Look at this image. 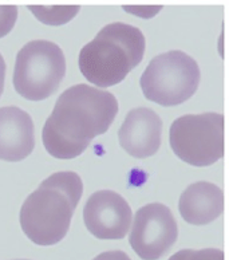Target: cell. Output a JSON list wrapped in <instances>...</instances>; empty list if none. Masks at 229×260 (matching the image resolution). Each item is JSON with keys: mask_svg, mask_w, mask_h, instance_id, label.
<instances>
[{"mask_svg": "<svg viewBox=\"0 0 229 260\" xmlns=\"http://www.w3.org/2000/svg\"><path fill=\"white\" fill-rule=\"evenodd\" d=\"M118 113V101L98 87L75 85L64 90L46 121L42 138L52 157L71 160L106 133Z\"/></svg>", "mask_w": 229, "mask_h": 260, "instance_id": "6da1fadb", "label": "cell"}, {"mask_svg": "<svg viewBox=\"0 0 229 260\" xmlns=\"http://www.w3.org/2000/svg\"><path fill=\"white\" fill-rule=\"evenodd\" d=\"M83 193L75 172H58L42 181L20 209V225L31 242L54 245L64 239Z\"/></svg>", "mask_w": 229, "mask_h": 260, "instance_id": "7a4b0ae2", "label": "cell"}, {"mask_svg": "<svg viewBox=\"0 0 229 260\" xmlns=\"http://www.w3.org/2000/svg\"><path fill=\"white\" fill-rule=\"evenodd\" d=\"M145 45L144 34L137 27L107 24L79 52L81 73L98 87L118 85L141 63Z\"/></svg>", "mask_w": 229, "mask_h": 260, "instance_id": "3957f363", "label": "cell"}, {"mask_svg": "<svg viewBox=\"0 0 229 260\" xmlns=\"http://www.w3.org/2000/svg\"><path fill=\"white\" fill-rule=\"evenodd\" d=\"M200 67L184 51H168L150 60L141 77V89L149 101L176 106L193 97L199 89Z\"/></svg>", "mask_w": 229, "mask_h": 260, "instance_id": "277c9868", "label": "cell"}, {"mask_svg": "<svg viewBox=\"0 0 229 260\" xmlns=\"http://www.w3.org/2000/svg\"><path fill=\"white\" fill-rule=\"evenodd\" d=\"M66 74V58L59 46L50 41H31L18 52L14 86L28 101L51 97Z\"/></svg>", "mask_w": 229, "mask_h": 260, "instance_id": "5b68a950", "label": "cell"}, {"mask_svg": "<svg viewBox=\"0 0 229 260\" xmlns=\"http://www.w3.org/2000/svg\"><path fill=\"white\" fill-rule=\"evenodd\" d=\"M169 140L180 160L193 167H209L224 156V115H182L172 123Z\"/></svg>", "mask_w": 229, "mask_h": 260, "instance_id": "8992f818", "label": "cell"}, {"mask_svg": "<svg viewBox=\"0 0 229 260\" xmlns=\"http://www.w3.org/2000/svg\"><path fill=\"white\" fill-rule=\"evenodd\" d=\"M177 238V223L172 211L161 203H152L138 209L134 216L129 243L141 259L158 260Z\"/></svg>", "mask_w": 229, "mask_h": 260, "instance_id": "52a82bcc", "label": "cell"}, {"mask_svg": "<svg viewBox=\"0 0 229 260\" xmlns=\"http://www.w3.org/2000/svg\"><path fill=\"white\" fill-rule=\"evenodd\" d=\"M86 228L101 240H118L127 235L133 213L127 201L114 190H98L83 209Z\"/></svg>", "mask_w": 229, "mask_h": 260, "instance_id": "ba28073f", "label": "cell"}, {"mask_svg": "<svg viewBox=\"0 0 229 260\" xmlns=\"http://www.w3.org/2000/svg\"><path fill=\"white\" fill-rule=\"evenodd\" d=\"M162 134V121L149 108H137L126 115L119 127V144L127 154L148 158L158 152Z\"/></svg>", "mask_w": 229, "mask_h": 260, "instance_id": "9c48e42d", "label": "cell"}, {"mask_svg": "<svg viewBox=\"0 0 229 260\" xmlns=\"http://www.w3.org/2000/svg\"><path fill=\"white\" fill-rule=\"evenodd\" d=\"M35 148V127L30 114L16 106L0 109V160L18 162Z\"/></svg>", "mask_w": 229, "mask_h": 260, "instance_id": "30bf717a", "label": "cell"}, {"mask_svg": "<svg viewBox=\"0 0 229 260\" xmlns=\"http://www.w3.org/2000/svg\"><path fill=\"white\" fill-rule=\"evenodd\" d=\"M178 209L186 223L193 225L209 224L224 211V192L212 182H194L182 192Z\"/></svg>", "mask_w": 229, "mask_h": 260, "instance_id": "8fae6325", "label": "cell"}, {"mask_svg": "<svg viewBox=\"0 0 229 260\" xmlns=\"http://www.w3.org/2000/svg\"><path fill=\"white\" fill-rule=\"evenodd\" d=\"M30 11L34 12L35 18L41 22L52 24V26H59L63 23L69 22L70 19L77 15L79 7L70 6V7H28Z\"/></svg>", "mask_w": 229, "mask_h": 260, "instance_id": "7c38bea8", "label": "cell"}, {"mask_svg": "<svg viewBox=\"0 0 229 260\" xmlns=\"http://www.w3.org/2000/svg\"><path fill=\"white\" fill-rule=\"evenodd\" d=\"M169 260H225L221 249L205 248V249H182L174 253Z\"/></svg>", "mask_w": 229, "mask_h": 260, "instance_id": "4fadbf2b", "label": "cell"}, {"mask_svg": "<svg viewBox=\"0 0 229 260\" xmlns=\"http://www.w3.org/2000/svg\"><path fill=\"white\" fill-rule=\"evenodd\" d=\"M18 19L16 6H0V38L11 32Z\"/></svg>", "mask_w": 229, "mask_h": 260, "instance_id": "5bb4252c", "label": "cell"}, {"mask_svg": "<svg viewBox=\"0 0 229 260\" xmlns=\"http://www.w3.org/2000/svg\"><path fill=\"white\" fill-rule=\"evenodd\" d=\"M126 11L133 12L141 18H152L157 12L161 11V7H125Z\"/></svg>", "mask_w": 229, "mask_h": 260, "instance_id": "9a60e30c", "label": "cell"}, {"mask_svg": "<svg viewBox=\"0 0 229 260\" xmlns=\"http://www.w3.org/2000/svg\"><path fill=\"white\" fill-rule=\"evenodd\" d=\"M92 260H132L127 253L123 251H107V252L101 253Z\"/></svg>", "mask_w": 229, "mask_h": 260, "instance_id": "2e32d148", "label": "cell"}, {"mask_svg": "<svg viewBox=\"0 0 229 260\" xmlns=\"http://www.w3.org/2000/svg\"><path fill=\"white\" fill-rule=\"evenodd\" d=\"M4 79H6V62L0 54V97H2L4 90Z\"/></svg>", "mask_w": 229, "mask_h": 260, "instance_id": "e0dca14e", "label": "cell"}, {"mask_svg": "<svg viewBox=\"0 0 229 260\" xmlns=\"http://www.w3.org/2000/svg\"><path fill=\"white\" fill-rule=\"evenodd\" d=\"M19 260H24V259H19Z\"/></svg>", "mask_w": 229, "mask_h": 260, "instance_id": "ac0fdd59", "label": "cell"}]
</instances>
